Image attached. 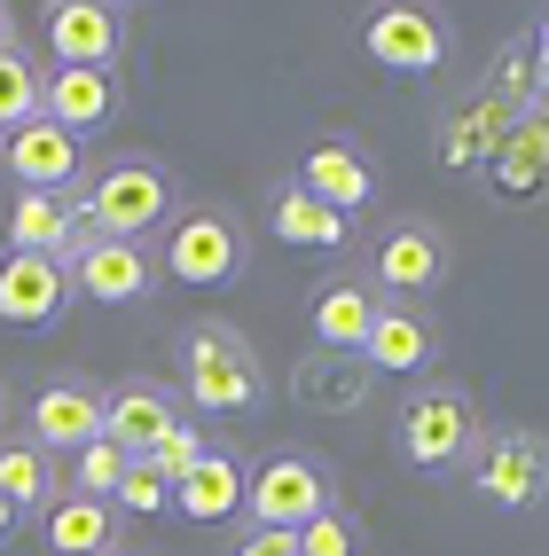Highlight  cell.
I'll use <instances>...</instances> for the list:
<instances>
[{
	"mask_svg": "<svg viewBox=\"0 0 549 556\" xmlns=\"http://www.w3.org/2000/svg\"><path fill=\"white\" fill-rule=\"evenodd\" d=\"M180 392H189L204 416H244V407H260V392H267L260 353H251L228 321H197L189 338H180Z\"/></svg>",
	"mask_w": 549,
	"mask_h": 556,
	"instance_id": "obj_1",
	"label": "cell"
},
{
	"mask_svg": "<svg viewBox=\"0 0 549 556\" xmlns=\"http://www.w3.org/2000/svg\"><path fill=\"white\" fill-rule=\"evenodd\" d=\"M79 212H87V236L141 243L150 228H165V212H173V180H165V165H150V157H118V165H102V173L87 180Z\"/></svg>",
	"mask_w": 549,
	"mask_h": 556,
	"instance_id": "obj_2",
	"label": "cell"
},
{
	"mask_svg": "<svg viewBox=\"0 0 549 556\" xmlns=\"http://www.w3.org/2000/svg\"><path fill=\"white\" fill-rule=\"evenodd\" d=\"M471 447H479V407L463 384H416L400 400V455L416 470H456Z\"/></svg>",
	"mask_w": 549,
	"mask_h": 556,
	"instance_id": "obj_3",
	"label": "cell"
},
{
	"mask_svg": "<svg viewBox=\"0 0 549 556\" xmlns=\"http://www.w3.org/2000/svg\"><path fill=\"white\" fill-rule=\"evenodd\" d=\"M471 494L495 502V509H534L549 494V439L541 431H479V447H471Z\"/></svg>",
	"mask_w": 549,
	"mask_h": 556,
	"instance_id": "obj_4",
	"label": "cell"
},
{
	"mask_svg": "<svg viewBox=\"0 0 549 556\" xmlns=\"http://www.w3.org/2000/svg\"><path fill=\"white\" fill-rule=\"evenodd\" d=\"M165 275L173 282H197V290L236 282L244 275V228H236L228 212H212V204L180 212L173 228H165Z\"/></svg>",
	"mask_w": 549,
	"mask_h": 556,
	"instance_id": "obj_5",
	"label": "cell"
},
{
	"mask_svg": "<svg viewBox=\"0 0 549 556\" xmlns=\"http://www.w3.org/2000/svg\"><path fill=\"white\" fill-rule=\"evenodd\" d=\"M244 509H251L260 533H299V526H314L329 509V478L307 455H267L251 470V486H244Z\"/></svg>",
	"mask_w": 549,
	"mask_h": 556,
	"instance_id": "obj_6",
	"label": "cell"
},
{
	"mask_svg": "<svg viewBox=\"0 0 549 556\" xmlns=\"http://www.w3.org/2000/svg\"><path fill=\"white\" fill-rule=\"evenodd\" d=\"M377 299L392 306H416L424 290L448 282V236L432 228V219H392V228L377 236Z\"/></svg>",
	"mask_w": 549,
	"mask_h": 556,
	"instance_id": "obj_7",
	"label": "cell"
},
{
	"mask_svg": "<svg viewBox=\"0 0 549 556\" xmlns=\"http://www.w3.org/2000/svg\"><path fill=\"white\" fill-rule=\"evenodd\" d=\"M361 55H370L377 71L416 79V71H439V63H448V24H439L432 9L392 0V9H370V24H361Z\"/></svg>",
	"mask_w": 549,
	"mask_h": 556,
	"instance_id": "obj_8",
	"label": "cell"
},
{
	"mask_svg": "<svg viewBox=\"0 0 549 556\" xmlns=\"http://www.w3.org/2000/svg\"><path fill=\"white\" fill-rule=\"evenodd\" d=\"M24 439L40 455H79L102 439V392L79 384V377H63V384H40L32 392V416H24Z\"/></svg>",
	"mask_w": 549,
	"mask_h": 556,
	"instance_id": "obj_9",
	"label": "cell"
},
{
	"mask_svg": "<svg viewBox=\"0 0 549 556\" xmlns=\"http://www.w3.org/2000/svg\"><path fill=\"white\" fill-rule=\"evenodd\" d=\"M150 282H158V258L141 243L87 236L79 251H71V290L95 299V306H134V299H150Z\"/></svg>",
	"mask_w": 549,
	"mask_h": 556,
	"instance_id": "obj_10",
	"label": "cell"
},
{
	"mask_svg": "<svg viewBox=\"0 0 549 556\" xmlns=\"http://www.w3.org/2000/svg\"><path fill=\"white\" fill-rule=\"evenodd\" d=\"M126 48V16L102 0H55L48 9V55L55 71H110Z\"/></svg>",
	"mask_w": 549,
	"mask_h": 556,
	"instance_id": "obj_11",
	"label": "cell"
},
{
	"mask_svg": "<svg viewBox=\"0 0 549 556\" xmlns=\"http://www.w3.org/2000/svg\"><path fill=\"white\" fill-rule=\"evenodd\" d=\"M0 165L16 173V189L71 197V180H79L87 150H79V134H63V126H48V118H32V126H16L9 141H0Z\"/></svg>",
	"mask_w": 549,
	"mask_h": 556,
	"instance_id": "obj_12",
	"label": "cell"
},
{
	"mask_svg": "<svg viewBox=\"0 0 549 556\" xmlns=\"http://www.w3.org/2000/svg\"><path fill=\"white\" fill-rule=\"evenodd\" d=\"M63 306H71V267L63 258H32V251L0 258V321L9 329H48Z\"/></svg>",
	"mask_w": 549,
	"mask_h": 556,
	"instance_id": "obj_13",
	"label": "cell"
},
{
	"mask_svg": "<svg viewBox=\"0 0 549 556\" xmlns=\"http://www.w3.org/2000/svg\"><path fill=\"white\" fill-rule=\"evenodd\" d=\"M180 424V407H173V392L158 384V377H134V384H118V392H102V439L118 455H150L158 439Z\"/></svg>",
	"mask_w": 549,
	"mask_h": 556,
	"instance_id": "obj_14",
	"label": "cell"
},
{
	"mask_svg": "<svg viewBox=\"0 0 549 556\" xmlns=\"http://www.w3.org/2000/svg\"><path fill=\"white\" fill-rule=\"evenodd\" d=\"M87 243V212L79 197H40V189H24L9 204V251H32V258H63L71 267V251Z\"/></svg>",
	"mask_w": 549,
	"mask_h": 556,
	"instance_id": "obj_15",
	"label": "cell"
},
{
	"mask_svg": "<svg viewBox=\"0 0 549 556\" xmlns=\"http://www.w3.org/2000/svg\"><path fill=\"white\" fill-rule=\"evenodd\" d=\"M361 361L377 368V377H424V368L439 361V329L424 306H377V329H370V345H361Z\"/></svg>",
	"mask_w": 549,
	"mask_h": 556,
	"instance_id": "obj_16",
	"label": "cell"
},
{
	"mask_svg": "<svg viewBox=\"0 0 549 556\" xmlns=\"http://www.w3.org/2000/svg\"><path fill=\"white\" fill-rule=\"evenodd\" d=\"M40 118L63 134H95L118 118V79L110 71H48L40 79Z\"/></svg>",
	"mask_w": 549,
	"mask_h": 556,
	"instance_id": "obj_17",
	"label": "cell"
},
{
	"mask_svg": "<svg viewBox=\"0 0 549 556\" xmlns=\"http://www.w3.org/2000/svg\"><path fill=\"white\" fill-rule=\"evenodd\" d=\"M377 282H322L314 290V353H361L370 345V329H377Z\"/></svg>",
	"mask_w": 549,
	"mask_h": 556,
	"instance_id": "obj_18",
	"label": "cell"
},
{
	"mask_svg": "<svg viewBox=\"0 0 549 556\" xmlns=\"http://www.w3.org/2000/svg\"><path fill=\"white\" fill-rule=\"evenodd\" d=\"M299 189L322 197L329 212H346V219H353V204H370V197H377V173H370V157H361L353 141H314L307 165H299Z\"/></svg>",
	"mask_w": 549,
	"mask_h": 556,
	"instance_id": "obj_19",
	"label": "cell"
},
{
	"mask_svg": "<svg viewBox=\"0 0 549 556\" xmlns=\"http://www.w3.org/2000/svg\"><path fill=\"white\" fill-rule=\"evenodd\" d=\"M40 541H48V556H118V509L87 502V494H63V502H48Z\"/></svg>",
	"mask_w": 549,
	"mask_h": 556,
	"instance_id": "obj_20",
	"label": "cell"
},
{
	"mask_svg": "<svg viewBox=\"0 0 549 556\" xmlns=\"http://www.w3.org/2000/svg\"><path fill=\"white\" fill-rule=\"evenodd\" d=\"M244 486H251L244 463H236V455H220V447H204V463L173 486V509H180V517H197V526H220V517H236V509H244Z\"/></svg>",
	"mask_w": 549,
	"mask_h": 556,
	"instance_id": "obj_21",
	"label": "cell"
},
{
	"mask_svg": "<svg viewBox=\"0 0 549 556\" xmlns=\"http://www.w3.org/2000/svg\"><path fill=\"white\" fill-rule=\"evenodd\" d=\"M267 228H275L283 243L338 251V243H346V212H329V204H322V197H307V189H275V204H267Z\"/></svg>",
	"mask_w": 549,
	"mask_h": 556,
	"instance_id": "obj_22",
	"label": "cell"
},
{
	"mask_svg": "<svg viewBox=\"0 0 549 556\" xmlns=\"http://www.w3.org/2000/svg\"><path fill=\"white\" fill-rule=\"evenodd\" d=\"M370 377H377V368L361 361V353H314V361L299 368L307 407H329V416H346V407L370 400Z\"/></svg>",
	"mask_w": 549,
	"mask_h": 556,
	"instance_id": "obj_23",
	"label": "cell"
},
{
	"mask_svg": "<svg viewBox=\"0 0 549 556\" xmlns=\"http://www.w3.org/2000/svg\"><path fill=\"white\" fill-rule=\"evenodd\" d=\"M487 165H495V180H502L510 197H526L534 180H549V118H541V110H526V118H519V134H510Z\"/></svg>",
	"mask_w": 549,
	"mask_h": 556,
	"instance_id": "obj_24",
	"label": "cell"
},
{
	"mask_svg": "<svg viewBox=\"0 0 549 556\" xmlns=\"http://www.w3.org/2000/svg\"><path fill=\"white\" fill-rule=\"evenodd\" d=\"M0 502H9L16 517L55 502V470H48V455L32 447V439H9V447H0Z\"/></svg>",
	"mask_w": 549,
	"mask_h": 556,
	"instance_id": "obj_25",
	"label": "cell"
},
{
	"mask_svg": "<svg viewBox=\"0 0 549 556\" xmlns=\"http://www.w3.org/2000/svg\"><path fill=\"white\" fill-rule=\"evenodd\" d=\"M40 118V71L24 48H0V134H16Z\"/></svg>",
	"mask_w": 549,
	"mask_h": 556,
	"instance_id": "obj_26",
	"label": "cell"
},
{
	"mask_svg": "<svg viewBox=\"0 0 549 556\" xmlns=\"http://www.w3.org/2000/svg\"><path fill=\"white\" fill-rule=\"evenodd\" d=\"M126 463H134V455H118L110 439H95V447H79V455H71V478H79L71 494H87V502H110V494H118V478H126Z\"/></svg>",
	"mask_w": 549,
	"mask_h": 556,
	"instance_id": "obj_27",
	"label": "cell"
},
{
	"mask_svg": "<svg viewBox=\"0 0 549 556\" xmlns=\"http://www.w3.org/2000/svg\"><path fill=\"white\" fill-rule=\"evenodd\" d=\"M110 509L158 517V509H173V478H165L158 463H126V478H118V494H110Z\"/></svg>",
	"mask_w": 549,
	"mask_h": 556,
	"instance_id": "obj_28",
	"label": "cell"
},
{
	"mask_svg": "<svg viewBox=\"0 0 549 556\" xmlns=\"http://www.w3.org/2000/svg\"><path fill=\"white\" fill-rule=\"evenodd\" d=\"M141 463H158V470L173 478V486H180V478H189V470L204 463V431H197L189 416H180V424H173V431H165V439H158V447L141 455Z\"/></svg>",
	"mask_w": 549,
	"mask_h": 556,
	"instance_id": "obj_29",
	"label": "cell"
},
{
	"mask_svg": "<svg viewBox=\"0 0 549 556\" xmlns=\"http://www.w3.org/2000/svg\"><path fill=\"white\" fill-rule=\"evenodd\" d=\"M353 517L338 509V502H329L322 517H314V526H299V556H353Z\"/></svg>",
	"mask_w": 549,
	"mask_h": 556,
	"instance_id": "obj_30",
	"label": "cell"
},
{
	"mask_svg": "<svg viewBox=\"0 0 549 556\" xmlns=\"http://www.w3.org/2000/svg\"><path fill=\"white\" fill-rule=\"evenodd\" d=\"M236 556H299V533H260V526H251Z\"/></svg>",
	"mask_w": 549,
	"mask_h": 556,
	"instance_id": "obj_31",
	"label": "cell"
},
{
	"mask_svg": "<svg viewBox=\"0 0 549 556\" xmlns=\"http://www.w3.org/2000/svg\"><path fill=\"white\" fill-rule=\"evenodd\" d=\"M534 55H541V87H549V16H541V31H534Z\"/></svg>",
	"mask_w": 549,
	"mask_h": 556,
	"instance_id": "obj_32",
	"label": "cell"
},
{
	"mask_svg": "<svg viewBox=\"0 0 549 556\" xmlns=\"http://www.w3.org/2000/svg\"><path fill=\"white\" fill-rule=\"evenodd\" d=\"M9 533H16V509H9V502H0V541H9Z\"/></svg>",
	"mask_w": 549,
	"mask_h": 556,
	"instance_id": "obj_33",
	"label": "cell"
},
{
	"mask_svg": "<svg viewBox=\"0 0 549 556\" xmlns=\"http://www.w3.org/2000/svg\"><path fill=\"white\" fill-rule=\"evenodd\" d=\"M0 48H16V24H9V9H0Z\"/></svg>",
	"mask_w": 549,
	"mask_h": 556,
	"instance_id": "obj_34",
	"label": "cell"
},
{
	"mask_svg": "<svg viewBox=\"0 0 549 556\" xmlns=\"http://www.w3.org/2000/svg\"><path fill=\"white\" fill-rule=\"evenodd\" d=\"M0 416H9V400H0Z\"/></svg>",
	"mask_w": 549,
	"mask_h": 556,
	"instance_id": "obj_35",
	"label": "cell"
}]
</instances>
